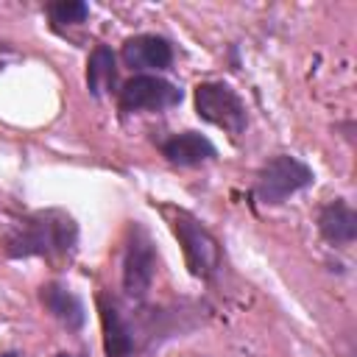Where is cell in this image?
Here are the masks:
<instances>
[{"label": "cell", "instance_id": "8992f818", "mask_svg": "<svg viewBox=\"0 0 357 357\" xmlns=\"http://www.w3.org/2000/svg\"><path fill=\"white\" fill-rule=\"evenodd\" d=\"M181 100V89L159 75H134L120 86V109L123 112H162Z\"/></svg>", "mask_w": 357, "mask_h": 357}, {"label": "cell", "instance_id": "277c9868", "mask_svg": "<svg viewBox=\"0 0 357 357\" xmlns=\"http://www.w3.org/2000/svg\"><path fill=\"white\" fill-rule=\"evenodd\" d=\"M156 273V251L142 226H131L123 257V287L131 298H142L151 290Z\"/></svg>", "mask_w": 357, "mask_h": 357}, {"label": "cell", "instance_id": "7a4b0ae2", "mask_svg": "<svg viewBox=\"0 0 357 357\" xmlns=\"http://www.w3.org/2000/svg\"><path fill=\"white\" fill-rule=\"evenodd\" d=\"M312 170L298 162L296 156H273L262 165V170L257 173V184H254V195L259 204H268V206H276V204H284L293 192L304 190L312 184Z\"/></svg>", "mask_w": 357, "mask_h": 357}, {"label": "cell", "instance_id": "3957f363", "mask_svg": "<svg viewBox=\"0 0 357 357\" xmlns=\"http://www.w3.org/2000/svg\"><path fill=\"white\" fill-rule=\"evenodd\" d=\"M195 112L212 126L226 128L229 134L245 131V106L237 92L220 81H206L195 86Z\"/></svg>", "mask_w": 357, "mask_h": 357}, {"label": "cell", "instance_id": "6da1fadb", "mask_svg": "<svg viewBox=\"0 0 357 357\" xmlns=\"http://www.w3.org/2000/svg\"><path fill=\"white\" fill-rule=\"evenodd\" d=\"M75 220L59 209H47L14 223L3 237V248L8 257H61L75 248Z\"/></svg>", "mask_w": 357, "mask_h": 357}, {"label": "cell", "instance_id": "5bb4252c", "mask_svg": "<svg viewBox=\"0 0 357 357\" xmlns=\"http://www.w3.org/2000/svg\"><path fill=\"white\" fill-rule=\"evenodd\" d=\"M0 357H22V354H17V351H8V354H0Z\"/></svg>", "mask_w": 357, "mask_h": 357}, {"label": "cell", "instance_id": "ba28073f", "mask_svg": "<svg viewBox=\"0 0 357 357\" xmlns=\"http://www.w3.org/2000/svg\"><path fill=\"white\" fill-rule=\"evenodd\" d=\"M100 324H103V349L106 357H131L134 351V332L128 329L120 307L109 296H98Z\"/></svg>", "mask_w": 357, "mask_h": 357}, {"label": "cell", "instance_id": "8fae6325", "mask_svg": "<svg viewBox=\"0 0 357 357\" xmlns=\"http://www.w3.org/2000/svg\"><path fill=\"white\" fill-rule=\"evenodd\" d=\"M318 229L329 243H351L357 237V215L346 201H332L318 215Z\"/></svg>", "mask_w": 357, "mask_h": 357}, {"label": "cell", "instance_id": "9a60e30c", "mask_svg": "<svg viewBox=\"0 0 357 357\" xmlns=\"http://www.w3.org/2000/svg\"><path fill=\"white\" fill-rule=\"evenodd\" d=\"M59 357H70V354H59Z\"/></svg>", "mask_w": 357, "mask_h": 357}, {"label": "cell", "instance_id": "30bf717a", "mask_svg": "<svg viewBox=\"0 0 357 357\" xmlns=\"http://www.w3.org/2000/svg\"><path fill=\"white\" fill-rule=\"evenodd\" d=\"M162 153L167 162L173 165H181V167H192V165H201V162H209L215 159V145L198 134V131H181L170 139L162 142Z\"/></svg>", "mask_w": 357, "mask_h": 357}, {"label": "cell", "instance_id": "5b68a950", "mask_svg": "<svg viewBox=\"0 0 357 357\" xmlns=\"http://www.w3.org/2000/svg\"><path fill=\"white\" fill-rule=\"evenodd\" d=\"M176 234L184 245V257H187V268L192 276L209 279L218 265H220V248L218 240L190 215H178L176 218Z\"/></svg>", "mask_w": 357, "mask_h": 357}, {"label": "cell", "instance_id": "52a82bcc", "mask_svg": "<svg viewBox=\"0 0 357 357\" xmlns=\"http://www.w3.org/2000/svg\"><path fill=\"white\" fill-rule=\"evenodd\" d=\"M123 61L131 70H167L173 61V47L165 36H153V33H139L126 39L123 45Z\"/></svg>", "mask_w": 357, "mask_h": 357}, {"label": "cell", "instance_id": "9c48e42d", "mask_svg": "<svg viewBox=\"0 0 357 357\" xmlns=\"http://www.w3.org/2000/svg\"><path fill=\"white\" fill-rule=\"evenodd\" d=\"M39 301H42V307H45L61 326H67V329H73V332L81 329L84 321H86V312H84L81 298H78L70 287H64V284H59V282L42 284Z\"/></svg>", "mask_w": 357, "mask_h": 357}, {"label": "cell", "instance_id": "4fadbf2b", "mask_svg": "<svg viewBox=\"0 0 357 357\" xmlns=\"http://www.w3.org/2000/svg\"><path fill=\"white\" fill-rule=\"evenodd\" d=\"M47 14L56 25H75V22H84L86 14H89V6L81 3V0H59V3H50L47 6Z\"/></svg>", "mask_w": 357, "mask_h": 357}, {"label": "cell", "instance_id": "7c38bea8", "mask_svg": "<svg viewBox=\"0 0 357 357\" xmlns=\"http://www.w3.org/2000/svg\"><path fill=\"white\" fill-rule=\"evenodd\" d=\"M114 84H117L114 53L106 45H98L89 56V64H86V86L92 95H103V92H112Z\"/></svg>", "mask_w": 357, "mask_h": 357}]
</instances>
